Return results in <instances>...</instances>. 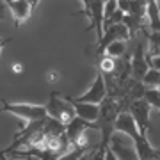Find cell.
<instances>
[{"label":"cell","instance_id":"8","mask_svg":"<svg viewBox=\"0 0 160 160\" xmlns=\"http://www.w3.org/2000/svg\"><path fill=\"white\" fill-rule=\"evenodd\" d=\"M110 148L116 153L118 160H139L135 146H130V144L126 142L125 133H118L116 132L114 135H112V141H110Z\"/></svg>","mask_w":160,"mask_h":160},{"label":"cell","instance_id":"1","mask_svg":"<svg viewBox=\"0 0 160 160\" xmlns=\"http://www.w3.org/2000/svg\"><path fill=\"white\" fill-rule=\"evenodd\" d=\"M46 110H48V118L62 123L64 126L69 125L71 119L77 118V112H75L73 105L68 98H61L59 92H52L50 98H48V103H46Z\"/></svg>","mask_w":160,"mask_h":160},{"label":"cell","instance_id":"27","mask_svg":"<svg viewBox=\"0 0 160 160\" xmlns=\"http://www.w3.org/2000/svg\"><path fill=\"white\" fill-rule=\"evenodd\" d=\"M2 160H9V158H6V157H4V158H2Z\"/></svg>","mask_w":160,"mask_h":160},{"label":"cell","instance_id":"4","mask_svg":"<svg viewBox=\"0 0 160 160\" xmlns=\"http://www.w3.org/2000/svg\"><path fill=\"white\" fill-rule=\"evenodd\" d=\"M109 96V89H107V80H105V75L102 71H98L96 77H94V82H92L91 89L87 92H84L80 98H75L77 102L82 103H92V105H102Z\"/></svg>","mask_w":160,"mask_h":160},{"label":"cell","instance_id":"23","mask_svg":"<svg viewBox=\"0 0 160 160\" xmlns=\"http://www.w3.org/2000/svg\"><path fill=\"white\" fill-rule=\"evenodd\" d=\"M148 59H149V66L157 71H160V57H149L148 55Z\"/></svg>","mask_w":160,"mask_h":160},{"label":"cell","instance_id":"28","mask_svg":"<svg viewBox=\"0 0 160 160\" xmlns=\"http://www.w3.org/2000/svg\"><path fill=\"white\" fill-rule=\"evenodd\" d=\"M158 92H160V87H158Z\"/></svg>","mask_w":160,"mask_h":160},{"label":"cell","instance_id":"15","mask_svg":"<svg viewBox=\"0 0 160 160\" xmlns=\"http://www.w3.org/2000/svg\"><path fill=\"white\" fill-rule=\"evenodd\" d=\"M142 22H144V18L133 16V14H126V16H125L123 25L126 27V30H128L130 38H135V34H137L139 30H142Z\"/></svg>","mask_w":160,"mask_h":160},{"label":"cell","instance_id":"10","mask_svg":"<svg viewBox=\"0 0 160 160\" xmlns=\"http://www.w3.org/2000/svg\"><path fill=\"white\" fill-rule=\"evenodd\" d=\"M130 38V34H128V30H126L125 25H112V27H109V29H105V34H103V39L98 43L96 50L98 53H103V52L107 50V46L112 45V43H116V41H125ZM105 55V53H103Z\"/></svg>","mask_w":160,"mask_h":160},{"label":"cell","instance_id":"9","mask_svg":"<svg viewBox=\"0 0 160 160\" xmlns=\"http://www.w3.org/2000/svg\"><path fill=\"white\" fill-rule=\"evenodd\" d=\"M9 9H11V14L16 22V27H20L25 20H29L30 14H32V9L38 2H27V0H6L4 2Z\"/></svg>","mask_w":160,"mask_h":160},{"label":"cell","instance_id":"21","mask_svg":"<svg viewBox=\"0 0 160 160\" xmlns=\"http://www.w3.org/2000/svg\"><path fill=\"white\" fill-rule=\"evenodd\" d=\"M144 100L151 105V109H158L160 110V92L158 89H148L146 91V94H144Z\"/></svg>","mask_w":160,"mask_h":160},{"label":"cell","instance_id":"2","mask_svg":"<svg viewBox=\"0 0 160 160\" xmlns=\"http://www.w3.org/2000/svg\"><path fill=\"white\" fill-rule=\"evenodd\" d=\"M4 109L11 114L25 119L27 123H36L48 118L46 105H30V103H9L4 102Z\"/></svg>","mask_w":160,"mask_h":160},{"label":"cell","instance_id":"17","mask_svg":"<svg viewBox=\"0 0 160 160\" xmlns=\"http://www.w3.org/2000/svg\"><path fill=\"white\" fill-rule=\"evenodd\" d=\"M148 55L149 57H160V32L148 34Z\"/></svg>","mask_w":160,"mask_h":160},{"label":"cell","instance_id":"22","mask_svg":"<svg viewBox=\"0 0 160 160\" xmlns=\"http://www.w3.org/2000/svg\"><path fill=\"white\" fill-rule=\"evenodd\" d=\"M118 9H119L118 0H107V2H105V22H109L110 18L116 14Z\"/></svg>","mask_w":160,"mask_h":160},{"label":"cell","instance_id":"24","mask_svg":"<svg viewBox=\"0 0 160 160\" xmlns=\"http://www.w3.org/2000/svg\"><path fill=\"white\" fill-rule=\"evenodd\" d=\"M105 160H118V157H116V153L112 151V148H107V151H105Z\"/></svg>","mask_w":160,"mask_h":160},{"label":"cell","instance_id":"16","mask_svg":"<svg viewBox=\"0 0 160 160\" xmlns=\"http://www.w3.org/2000/svg\"><path fill=\"white\" fill-rule=\"evenodd\" d=\"M125 53H126V41H116V43L107 46V50H105V55H109L112 59H123Z\"/></svg>","mask_w":160,"mask_h":160},{"label":"cell","instance_id":"18","mask_svg":"<svg viewBox=\"0 0 160 160\" xmlns=\"http://www.w3.org/2000/svg\"><path fill=\"white\" fill-rule=\"evenodd\" d=\"M133 16L146 18L148 16V2H141V0H130V12Z\"/></svg>","mask_w":160,"mask_h":160},{"label":"cell","instance_id":"19","mask_svg":"<svg viewBox=\"0 0 160 160\" xmlns=\"http://www.w3.org/2000/svg\"><path fill=\"white\" fill-rule=\"evenodd\" d=\"M142 84L148 87V89H158L160 87V71H157V69L151 68L148 71V75L144 77Z\"/></svg>","mask_w":160,"mask_h":160},{"label":"cell","instance_id":"13","mask_svg":"<svg viewBox=\"0 0 160 160\" xmlns=\"http://www.w3.org/2000/svg\"><path fill=\"white\" fill-rule=\"evenodd\" d=\"M133 146H135V151H137V155H139V160H155L157 155H158V151L153 149V146L149 144L148 137L142 135V133L133 141Z\"/></svg>","mask_w":160,"mask_h":160},{"label":"cell","instance_id":"7","mask_svg":"<svg viewBox=\"0 0 160 160\" xmlns=\"http://www.w3.org/2000/svg\"><path fill=\"white\" fill-rule=\"evenodd\" d=\"M86 130H98V125L94 123H89V121L82 119V118H75L71 119L69 125H66V135H68L69 142L73 148H77V144L80 142V139L86 137Z\"/></svg>","mask_w":160,"mask_h":160},{"label":"cell","instance_id":"25","mask_svg":"<svg viewBox=\"0 0 160 160\" xmlns=\"http://www.w3.org/2000/svg\"><path fill=\"white\" fill-rule=\"evenodd\" d=\"M12 71H16V73H22V71H23V66H22V64H14V66H12Z\"/></svg>","mask_w":160,"mask_h":160},{"label":"cell","instance_id":"3","mask_svg":"<svg viewBox=\"0 0 160 160\" xmlns=\"http://www.w3.org/2000/svg\"><path fill=\"white\" fill-rule=\"evenodd\" d=\"M82 6H84V12L87 14L89 23H91L89 29L96 30V39L100 43L105 34V2L87 0V2H82Z\"/></svg>","mask_w":160,"mask_h":160},{"label":"cell","instance_id":"6","mask_svg":"<svg viewBox=\"0 0 160 160\" xmlns=\"http://www.w3.org/2000/svg\"><path fill=\"white\" fill-rule=\"evenodd\" d=\"M149 69H151V66H149L148 59V50L144 48L142 43H137L133 57H132V78L137 80V82H142Z\"/></svg>","mask_w":160,"mask_h":160},{"label":"cell","instance_id":"14","mask_svg":"<svg viewBox=\"0 0 160 160\" xmlns=\"http://www.w3.org/2000/svg\"><path fill=\"white\" fill-rule=\"evenodd\" d=\"M148 22L151 32H160V4L155 0H148Z\"/></svg>","mask_w":160,"mask_h":160},{"label":"cell","instance_id":"20","mask_svg":"<svg viewBox=\"0 0 160 160\" xmlns=\"http://www.w3.org/2000/svg\"><path fill=\"white\" fill-rule=\"evenodd\" d=\"M100 71H102L103 75H114L116 59L109 57V55H102V59H100Z\"/></svg>","mask_w":160,"mask_h":160},{"label":"cell","instance_id":"5","mask_svg":"<svg viewBox=\"0 0 160 160\" xmlns=\"http://www.w3.org/2000/svg\"><path fill=\"white\" fill-rule=\"evenodd\" d=\"M128 112L135 119V123L139 126V132L142 135H146L148 130L151 128V105L146 100H137V102H133L130 105Z\"/></svg>","mask_w":160,"mask_h":160},{"label":"cell","instance_id":"26","mask_svg":"<svg viewBox=\"0 0 160 160\" xmlns=\"http://www.w3.org/2000/svg\"><path fill=\"white\" fill-rule=\"evenodd\" d=\"M48 78H50V82H52V80H55V78H59V73H55V71H52V73L48 75Z\"/></svg>","mask_w":160,"mask_h":160},{"label":"cell","instance_id":"11","mask_svg":"<svg viewBox=\"0 0 160 160\" xmlns=\"http://www.w3.org/2000/svg\"><path fill=\"white\" fill-rule=\"evenodd\" d=\"M116 132H118V133H125L126 137H130L132 141H135V139L141 135L137 123L132 118L130 112H121L119 114V118L116 121Z\"/></svg>","mask_w":160,"mask_h":160},{"label":"cell","instance_id":"12","mask_svg":"<svg viewBox=\"0 0 160 160\" xmlns=\"http://www.w3.org/2000/svg\"><path fill=\"white\" fill-rule=\"evenodd\" d=\"M71 105H73L75 112L78 118L82 119L89 121V123H96L100 119V114H102V110H100V105H92V103H82V102H77L75 98H68Z\"/></svg>","mask_w":160,"mask_h":160}]
</instances>
